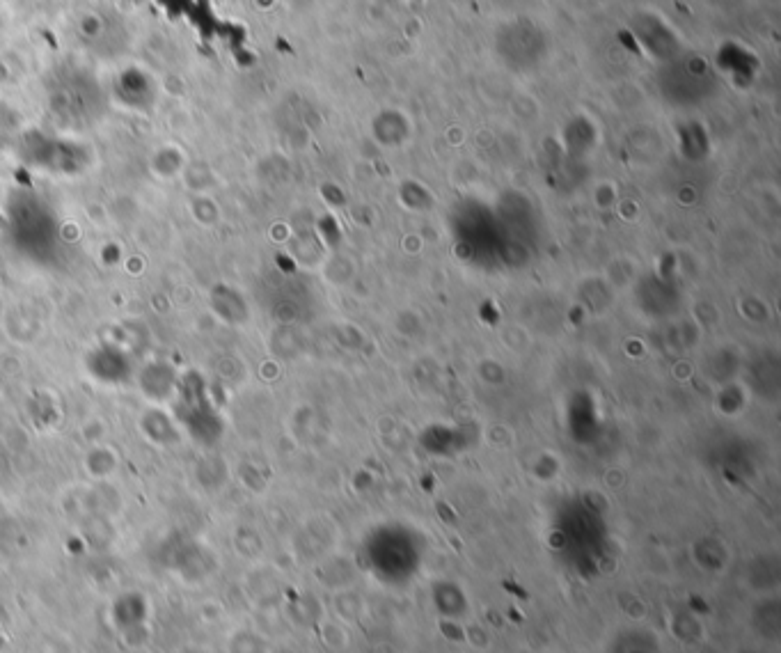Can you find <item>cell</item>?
Wrapping results in <instances>:
<instances>
[{"mask_svg":"<svg viewBox=\"0 0 781 653\" xmlns=\"http://www.w3.org/2000/svg\"><path fill=\"white\" fill-rule=\"evenodd\" d=\"M85 466H88V472L92 477L104 479L115 472L117 456L113 450H106V447H94L88 456V461H85Z\"/></svg>","mask_w":781,"mask_h":653,"instance_id":"obj_1","label":"cell"}]
</instances>
